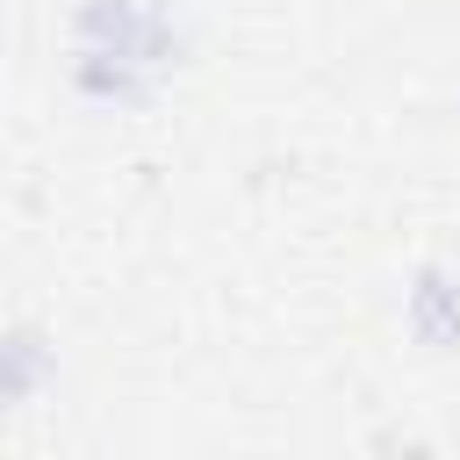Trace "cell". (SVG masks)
<instances>
[{
	"mask_svg": "<svg viewBox=\"0 0 460 460\" xmlns=\"http://www.w3.org/2000/svg\"><path fill=\"white\" fill-rule=\"evenodd\" d=\"M50 374H58V345L36 323H7L0 331V410H22L29 395H43Z\"/></svg>",
	"mask_w": 460,
	"mask_h": 460,
	"instance_id": "obj_4",
	"label": "cell"
},
{
	"mask_svg": "<svg viewBox=\"0 0 460 460\" xmlns=\"http://www.w3.org/2000/svg\"><path fill=\"white\" fill-rule=\"evenodd\" d=\"M402 331L424 352H453L460 345V266L424 259L410 273V288H402Z\"/></svg>",
	"mask_w": 460,
	"mask_h": 460,
	"instance_id": "obj_3",
	"label": "cell"
},
{
	"mask_svg": "<svg viewBox=\"0 0 460 460\" xmlns=\"http://www.w3.org/2000/svg\"><path fill=\"white\" fill-rule=\"evenodd\" d=\"M72 43H101L137 58L144 72H172L187 58V29L158 7V0H72Z\"/></svg>",
	"mask_w": 460,
	"mask_h": 460,
	"instance_id": "obj_1",
	"label": "cell"
},
{
	"mask_svg": "<svg viewBox=\"0 0 460 460\" xmlns=\"http://www.w3.org/2000/svg\"><path fill=\"white\" fill-rule=\"evenodd\" d=\"M65 79H72V93H79L86 108H151V93L165 86L158 72H144L137 58H122V50H101V43H72V65H65Z\"/></svg>",
	"mask_w": 460,
	"mask_h": 460,
	"instance_id": "obj_2",
	"label": "cell"
}]
</instances>
